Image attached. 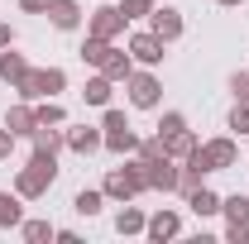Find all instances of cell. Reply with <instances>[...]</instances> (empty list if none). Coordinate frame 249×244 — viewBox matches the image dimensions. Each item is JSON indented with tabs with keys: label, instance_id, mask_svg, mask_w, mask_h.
<instances>
[{
	"label": "cell",
	"instance_id": "cell-1",
	"mask_svg": "<svg viewBox=\"0 0 249 244\" xmlns=\"http://www.w3.org/2000/svg\"><path fill=\"white\" fill-rule=\"evenodd\" d=\"M58 182V158L53 153H34L29 163L15 173V192L24 196V201H38V196H48V187Z\"/></svg>",
	"mask_w": 249,
	"mask_h": 244
},
{
	"label": "cell",
	"instance_id": "cell-2",
	"mask_svg": "<svg viewBox=\"0 0 249 244\" xmlns=\"http://www.w3.org/2000/svg\"><path fill=\"white\" fill-rule=\"evenodd\" d=\"M101 192H106V201H134L139 192H149V182H144V158H134L124 168H110L106 182H101Z\"/></svg>",
	"mask_w": 249,
	"mask_h": 244
},
{
	"label": "cell",
	"instance_id": "cell-3",
	"mask_svg": "<svg viewBox=\"0 0 249 244\" xmlns=\"http://www.w3.org/2000/svg\"><path fill=\"white\" fill-rule=\"evenodd\" d=\"M62 87H67V72L62 67H29L15 91H19V101H53Z\"/></svg>",
	"mask_w": 249,
	"mask_h": 244
},
{
	"label": "cell",
	"instance_id": "cell-4",
	"mask_svg": "<svg viewBox=\"0 0 249 244\" xmlns=\"http://www.w3.org/2000/svg\"><path fill=\"white\" fill-rule=\"evenodd\" d=\"M101 134H106V149H110V153H134V149H139V134L129 129L124 110H115V105H106V115H101Z\"/></svg>",
	"mask_w": 249,
	"mask_h": 244
},
{
	"label": "cell",
	"instance_id": "cell-5",
	"mask_svg": "<svg viewBox=\"0 0 249 244\" xmlns=\"http://www.w3.org/2000/svg\"><path fill=\"white\" fill-rule=\"evenodd\" d=\"M124 87H129V105H134V110H158V101H163V82H158L149 67H134Z\"/></svg>",
	"mask_w": 249,
	"mask_h": 244
},
{
	"label": "cell",
	"instance_id": "cell-6",
	"mask_svg": "<svg viewBox=\"0 0 249 244\" xmlns=\"http://www.w3.org/2000/svg\"><path fill=\"white\" fill-rule=\"evenodd\" d=\"M144 182H149V192H178V158H149L144 163Z\"/></svg>",
	"mask_w": 249,
	"mask_h": 244
},
{
	"label": "cell",
	"instance_id": "cell-7",
	"mask_svg": "<svg viewBox=\"0 0 249 244\" xmlns=\"http://www.w3.org/2000/svg\"><path fill=\"white\" fill-rule=\"evenodd\" d=\"M124 48H129L134 67H158V62H163V48H168V43H163L158 34H149V29H144V34H134V38H129Z\"/></svg>",
	"mask_w": 249,
	"mask_h": 244
},
{
	"label": "cell",
	"instance_id": "cell-8",
	"mask_svg": "<svg viewBox=\"0 0 249 244\" xmlns=\"http://www.w3.org/2000/svg\"><path fill=\"white\" fill-rule=\"evenodd\" d=\"M124 24H129V19L120 15V5H101L91 19H87V34H96V38H110V43H115V38L124 34Z\"/></svg>",
	"mask_w": 249,
	"mask_h": 244
},
{
	"label": "cell",
	"instance_id": "cell-9",
	"mask_svg": "<svg viewBox=\"0 0 249 244\" xmlns=\"http://www.w3.org/2000/svg\"><path fill=\"white\" fill-rule=\"evenodd\" d=\"M196 153H201V163H206L211 173H225V168H235V158H240L235 139H206V144H196Z\"/></svg>",
	"mask_w": 249,
	"mask_h": 244
},
{
	"label": "cell",
	"instance_id": "cell-10",
	"mask_svg": "<svg viewBox=\"0 0 249 244\" xmlns=\"http://www.w3.org/2000/svg\"><path fill=\"white\" fill-rule=\"evenodd\" d=\"M149 34H158L163 43H178V38H182V10H168V5L154 10V15H149Z\"/></svg>",
	"mask_w": 249,
	"mask_h": 244
},
{
	"label": "cell",
	"instance_id": "cell-11",
	"mask_svg": "<svg viewBox=\"0 0 249 244\" xmlns=\"http://www.w3.org/2000/svg\"><path fill=\"white\" fill-rule=\"evenodd\" d=\"M178 230H182V215H178V211H154V215H149V225H144V235H149L154 244L178 240Z\"/></svg>",
	"mask_w": 249,
	"mask_h": 244
},
{
	"label": "cell",
	"instance_id": "cell-12",
	"mask_svg": "<svg viewBox=\"0 0 249 244\" xmlns=\"http://www.w3.org/2000/svg\"><path fill=\"white\" fill-rule=\"evenodd\" d=\"M48 24L62 29V34H72L82 24V5H77V0H48Z\"/></svg>",
	"mask_w": 249,
	"mask_h": 244
},
{
	"label": "cell",
	"instance_id": "cell-13",
	"mask_svg": "<svg viewBox=\"0 0 249 244\" xmlns=\"http://www.w3.org/2000/svg\"><path fill=\"white\" fill-rule=\"evenodd\" d=\"M29 139H34V153H53V158H58V153L67 149V129H58V124H38Z\"/></svg>",
	"mask_w": 249,
	"mask_h": 244
},
{
	"label": "cell",
	"instance_id": "cell-14",
	"mask_svg": "<svg viewBox=\"0 0 249 244\" xmlns=\"http://www.w3.org/2000/svg\"><path fill=\"white\" fill-rule=\"evenodd\" d=\"M5 129H10L15 139L38 129V115H34V105H29V101H19V105H10V110H5Z\"/></svg>",
	"mask_w": 249,
	"mask_h": 244
},
{
	"label": "cell",
	"instance_id": "cell-15",
	"mask_svg": "<svg viewBox=\"0 0 249 244\" xmlns=\"http://www.w3.org/2000/svg\"><path fill=\"white\" fill-rule=\"evenodd\" d=\"M67 149L87 158V153L106 149V134H101V129H87V124H77V129H67Z\"/></svg>",
	"mask_w": 249,
	"mask_h": 244
},
{
	"label": "cell",
	"instance_id": "cell-16",
	"mask_svg": "<svg viewBox=\"0 0 249 244\" xmlns=\"http://www.w3.org/2000/svg\"><path fill=\"white\" fill-rule=\"evenodd\" d=\"M96 72H106L110 82H129V72H134V58H129V48H110V53H106V62H101Z\"/></svg>",
	"mask_w": 249,
	"mask_h": 244
},
{
	"label": "cell",
	"instance_id": "cell-17",
	"mask_svg": "<svg viewBox=\"0 0 249 244\" xmlns=\"http://www.w3.org/2000/svg\"><path fill=\"white\" fill-rule=\"evenodd\" d=\"M19 220H24V196L0 192V230H19Z\"/></svg>",
	"mask_w": 249,
	"mask_h": 244
},
{
	"label": "cell",
	"instance_id": "cell-18",
	"mask_svg": "<svg viewBox=\"0 0 249 244\" xmlns=\"http://www.w3.org/2000/svg\"><path fill=\"white\" fill-rule=\"evenodd\" d=\"M24 72H29V58H24V53L0 48V77H5L10 87H19V82H24Z\"/></svg>",
	"mask_w": 249,
	"mask_h": 244
},
{
	"label": "cell",
	"instance_id": "cell-19",
	"mask_svg": "<svg viewBox=\"0 0 249 244\" xmlns=\"http://www.w3.org/2000/svg\"><path fill=\"white\" fill-rule=\"evenodd\" d=\"M144 225H149V215L139 211V206H129V201H120V211H115V230H120V235H144Z\"/></svg>",
	"mask_w": 249,
	"mask_h": 244
},
{
	"label": "cell",
	"instance_id": "cell-20",
	"mask_svg": "<svg viewBox=\"0 0 249 244\" xmlns=\"http://www.w3.org/2000/svg\"><path fill=\"white\" fill-rule=\"evenodd\" d=\"M110 87H115V82H110L106 72H96L91 82L82 87V101H87V105H101V110H106V105H110Z\"/></svg>",
	"mask_w": 249,
	"mask_h": 244
},
{
	"label": "cell",
	"instance_id": "cell-21",
	"mask_svg": "<svg viewBox=\"0 0 249 244\" xmlns=\"http://www.w3.org/2000/svg\"><path fill=\"white\" fill-rule=\"evenodd\" d=\"M187 206L206 220V215H220V196L211 192V187H196V192H187Z\"/></svg>",
	"mask_w": 249,
	"mask_h": 244
},
{
	"label": "cell",
	"instance_id": "cell-22",
	"mask_svg": "<svg viewBox=\"0 0 249 244\" xmlns=\"http://www.w3.org/2000/svg\"><path fill=\"white\" fill-rule=\"evenodd\" d=\"M220 215H225L230 225H249V196H245V192H235V196H220Z\"/></svg>",
	"mask_w": 249,
	"mask_h": 244
},
{
	"label": "cell",
	"instance_id": "cell-23",
	"mask_svg": "<svg viewBox=\"0 0 249 244\" xmlns=\"http://www.w3.org/2000/svg\"><path fill=\"white\" fill-rule=\"evenodd\" d=\"M158 139H163V134H158ZM196 144H201V139H196L192 129H178V134H168V139H163V149H168V158H187V153L196 149Z\"/></svg>",
	"mask_w": 249,
	"mask_h": 244
},
{
	"label": "cell",
	"instance_id": "cell-24",
	"mask_svg": "<svg viewBox=\"0 0 249 244\" xmlns=\"http://www.w3.org/2000/svg\"><path fill=\"white\" fill-rule=\"evenodd\" d=\"M110 48H115L110 38H96V34H87V43H82V62H87V67H101Z\"/></svg>",
	"mask_w": 249,
	"mask_h": 244
},
{
	"label": "cell",
	"instance_id": "cell-25",
	"mask_svg": "<svg viewBox=\"0 0 249 244\" xmlns=\"http://www.w3.org/2000/svg\"><path fill=\"white\" fill-rule=\"evenodd\" d=\"M101 206H106V192H77V196H72V211L87 215V220L101 215Z\"/></svg>",
	"mask_w": 249,
	"mask_h": 244
},
{
	"label": "cell",
	"instance_id": "cell-26",
	"mask_svg": "<svg viewBox=\"0 0 249 244\" xmlns=\"http://www.w3.org/2000/svg\"><path fill=\"white\" fill-rule=\"evenodd\" d=\"M19 235H24L29 244H48L53 235H58V230H53L48 220H19Z\"/></svg>",
	"mask_w": 249,
	"mask_h": 244
},
{
	"label": "cell",
	"instance_id": "cell-27",
	"mask_svg": "<svg viewBox=\"0 0 249 244\" xmlns=\"http://www.w3.org/2000/svg\"><path fill=\"white\" fill-rule=\"evenodd\" d=\"M34 115H38V124H67V110H62L58 101H38Z\"/></svg>",
	"mask_w": 249,
	"mask_h": 244
},
{
	"label": "cell",
	"instance_id": "cell-28",
	"mask_svg": "<svg viewBox=\"0 0 249 244\" xmlns=\"http://www.w3.org/2000/svg\"><path fill=\"white\" fill-rule=\"evenodd\" d=\"M120 15L124 19H149L154 15V0H120Z\"/></svg>",
	"mask_w": 249,
	"mask_h": 244
},
{
	"label": "cell",
	"instance_id": "cell-29",
	"mask_svg": "<svg viewBox=\"0 0 249 244\" xmlns=\"http://www.w3.org/2000/svg\"><path fill=\"white\" fill-rule=\"evenodd\" d=\"M178 129H187V115H178V110H168V115L158 120V129H154V134H163V139H168V134H178Z\"/></svg>",
	"mask_w": 249,
	"mask_h": 244
},
{
	"label": "cell",
	"instance_id": "cell-30",
	"mask_svg": "<svg viewBox=\"0 0 249 244\" xmlns=\"http://www.w3.org/2000/svg\"><path fill=\"white\" fill-rule=\"evenodd\" d=\"M230 129H235V134H249V101H235V110H230Z\"/></svg>",
	"mask_w": 249,
	"mask_h": 244
},
{
	"label": "cell",
	"instance_id": "cell-31",
	"mask_svg": "<svg viewBox=\"0 0 249 244\" xmlns=\"http://www.w3.org/2000/svg\"><path fill=\"white\" fill-rule=\"evenodd\" d=\"M134 153H139V158L149 163V158H163L168 149H163V139H158V134H149V139H139V149H134Z\"/></svg>",
	"mask_w": 249,
	"mask_h": 244
},
{
	"label": "cell",
	"instance_id": "cell-32",
	"mask_svg": "<svg viewBox=\"0 0 249 244\" xmlns=\"http://www.w3.org/2000/svg\"><path fill=\"white\" fill-rule=\"evenodd\" d=\"M230 96L235 101H249V72H235L230 77Z\"/></svg>",
	"mask_w": 249,
	"mask_h": 244
},
{
	"label": "cell",
	"instance_id": "cell-33",
	"mask_svg": "<svg viewBox=\"0 0 249 244\" xmlns=\"http://www.w3.org/2000/svg\"><path fill=\"white\" fill-rule=\"evenodd\" d=\"M225 240L230 244H249V225H225Z\"/></svg>",
	"mask_w": 249,
	"mask_h": 244
},
{
	"label": "cell",
	"instance_id": "cell-34",
	"mask_svg": "<svg viewBox=\"0 0 249 244\" xmlns=\"http://www.w3.org/2000/svg\"><path fill=\"white\" fill-rule=\"evenodd\" d=\"M10 153H15V134H10V129H5V124H0V163H5V158H10Z\"/></svg>",
	"mask_w": 249,
	"mask_h": 244
},
{
	"label": "cell",
	"instance_id": "cell-35",
	"mask_svg": "<svg viewBox=\"0 0 249 244\" xmlns=\"http://www.w3.org/2000/svg\"><path fill=\"white\" fill-rule=\"evenodd\" d=\"M19 10H29V15H48V0H19Z\"/></svg>",
	"mask_w": 249,
	"mask_h": 244
},
{
	"label": "cell",
	"instance_id": "cell-36",
	"mask_svg": "<svg viewBox=\"0 0 249 244\" xmlns=\"http://www.w3.org/2000/svg\"><path fill=\"white\" fill-rule=\"evenodd\" d=\"M10 43H15V29H10V24L0 19V48H10Z\"/></svg>",
	"mask_w": 249,
	"mask_h": 244
},
{
	"label": "cell",
	"instance_id": "cell-37",
	"mask_svg": "<svg viewBox=\"0 0 249 244\" xmlns=\"http://www.w3.org/2000/svg\"><path fill=\"white\" fill-rule=\"evenodd\" d=\"M216 5H225V10H235V5H245V0H216Z\"/></svg>",
	"mask_w": 249,
	"mask_h": 244
}]
</instances>
